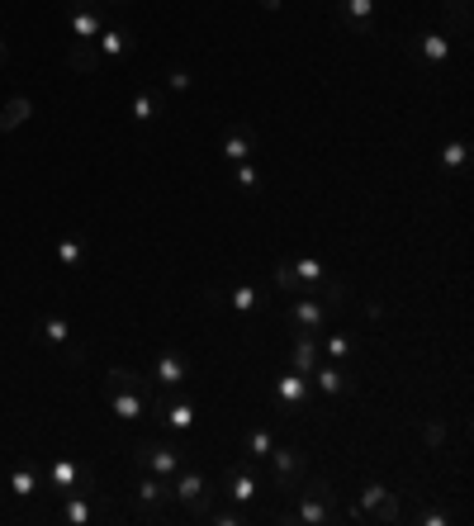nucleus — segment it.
Here are the masks:
<instances>
[{"label":"nucleus","instance_id":"obj_20","mask_svg":"<svg viewBox=\"0 0 474 526\" xmlns=\"http://www.w3.org/2000/svg\"><path fill=\"white\" fill-rule=\"evenodd\" d=\"M323 361V346H318V337L313 332H294V346H290V370H299V375H313V365Z\"/></svg>","mask_w":474,"mask_h":526},{"label":"nucleus","instance_id":"obj_5","mask_svg":"<svg viewBox=\"0 0 474 526\" xmlns=\"http://www.w3.org/2000/svg\"><path fill=\"white\" fill-rule=\"evenodd\" d=\"M356 508L365 512V522H380V526H399L403 522L399 493H389L384 484H365V489L356 493Z\"/></svg>","mask_w":474,"mask_h":526},{"label":"nucleus","instance_id":"obj_40","mask_svg":"<svg viewBox=\"0 0 474 526\" xmlns=\"http://www.w3.org/2000/svg\"><path fill=\"white\" fill-rule=\"evenodd\" d=\"M100 5H133V0H100Z\"/></svg>","mask_w":474,"mask_h":526},{"label":"nucleus","instance_id":"obj_22","mask_svg":"<svg viewBox=\"0 0 474 526\" xmlns=\"http://www.w3.org/2000/svg\"><path fill=\"white\" fill-rule=\"evenodd\" d=\"M105 384H124V389H138V394H147V399H157V384H152V375L133 370V365H110V370H105Z\"/></svg>","mask_w":474,"mask_h":526},{"label":"nucleus","instance_id":"obj_24","mask_svg":"<svg viewBox=\"0 0 474 526\" xmlns=\"http://www.w3.org/2000/svg\"><path fill=\"white\" fill-rule=\"evenodd\" d=\"M29 114H34V100H29V95H10V100H5V109H0V133L19 128Z\"/></svg>","mask_w":474,"mask_h":526},{"label":"nucleus","instance_id":"obj_6","mask_svg":"<svg viewBox=\"0 0 474 526\" xmlns=\"http://www.w3.org/2000/svg\"><path fill=\"white\" fill-rule=\"evenodd\" d=\"M133 465L143 474H157V479H171V474L185 465V451L181 446H166V441H143L133 451Z\"/></svg>","mask_w":474,"mask_h":526},{"label":"nucleus","instance_id":"obj_17","mask_svg":"<svg viewBox=\"0 0 474 526\" xmlns=\"http://www.w3.org/2000/svg\"><path fill=\"white\" fill-rule=\"evenodd\" d=\"M157 413H162L166 432H190V427H195V418H200V413H195V403L185 399V389H181V399H176V394H166Z\"/></svg>","mask_w":474,"mask_h":526},{"label":"nucleus","instance_id":"obj_32","mask_svg":"<svg viewBox=\"0 0 474 526\" xmlns=\"http://www.w3.org/2000/svg\"><path fill=\"white\" fill-rule=\"evenodd\" d=\"M223 294V290H219ZM228 304H233L237 313H256V304H261V294H256V285H233V290L223 294Z\"/></svg>","mask_w":474,"mask_h":526},{"label":"nucleus","instance_id":"obj_8","mask_svg":"<svg viewBox=\"0 0 474 526\" xmlns=\"http://www.w3.org/2000/svg\"><path fill=\"white\" fill-rule=\"evenodd\" d=\"M76 489H95V470L91 465H81L72 455H57L53 465H48V493H76Z\"/></svg>","mask_w":474,"mask_h":526},{"label":"nucleus","instance_id":"obj_30","mask_svg":"<svg viewBox=\"0 0 474 526\" xmlns=\"http://www.w3.org/2000/svg\"><path fill=\"white\" fill-rule=\"evenodd\" d=\"M57 261H62L67 271L86 266V242H81V237H62V242H57Z\"/></svg>","mask_w":474,"mask_h":526},{"label":"nucleus","instance_id":"obj_35","mask_svg":"<svg viewBox=\"0 0 474 526\" xmlns=\"http://www.w3.org/2000/svg\"><path fill=\"white\" fill-rule=\"evenodd\" d=\"M166 91L185 95V91H190V72H185V67H171V72H166Z\"/></svg>","mask_w":474,"mask_h":526},{"label":"nucleus","instance_id":"obj_4","mask_svg":"<svg viewBox=\"0 0 474 526\" xmlns=\"http://www.w3.org/2000/svg\"><path fill=\"white\" fill-rule=\"evenodd\" d=\"M332 313H337V304L318 299V294H290V327L294 332H313V337H323L328 323H332Z\"/></svg>","mask_w":474,"mask_h":526},{"label":"nucleus","instance_id":"obj_10","mask_svg":"<svg viewBox=\"0 0 474 526\" xmlns=\"http://www.w3.org/2000/svg\"><path fill=\"white\" fill-rule=\"evenodd\" d=\"M275 394H280V413H309L313 408V384L309 375H299V370H285L280 380H275Z\"/></svg>","mask_w":474,"mask_h":526},{"label":"nucleus","instance_id":"obj_38","mask_svg":"<svg viewBox=\"0 0 474 526\" xmlns=\"http://www.w3.org/2000/svg\"><path fill=\"white\" fill-rule=\"evenodd\" d=\"M5 62H10V43L0 38V67H5Z\"/></svg>","mask_w":474,"mask_h":526},{"label":"nucleus","instance_id":"obj_36","mask_svg":"<svg viewBox=\"0 0 474 526\" xmlns=\"http://www.w3.org/2000/svg\"><path fill=\"white\" fill-rule=\"evenodd\" d=\"M418 522H422V526H451V512H441V508L418 512Z\"/></svg>","mask_w":474,"mask_h":526},{"label":"nucleus","instance_id":"obj_37","mask_svg":"<svg viewBox=\"0 0 474 526\" xmlns=\"http://www.w3.org/2000/svg\"><path fill=\"white\" fill-rule=\"evenodd\" d=\"M451 10H456V34H465V24H470V0H451Z\"/></svg>","mask_w":474,"mask_h":526},{"label":"nucleus","instance_id":"obj_34","mask_svg":"<svg viewBox=\"0 0 474 526\" xmlns=\"http://www.w3.org/2000/svg\"><path fill=\"white\" fill-rule=\"evenodd\" d=\"M237 185H242L247 195H256V190H261V171H256L252 162H237Z\"/></svg>","mask_w":474,"mask_h":526},{"label":"nucleus","instance_id":"obj_19","mask_svg":"<svg viewBox=\"0 0 474 526\" xmlns=\"http://www.w3.org/2000/svg\"><path fill=\"white\" fill-rule=\"evenodd\" d=\"M219 152L228 157V162H252V157H256V133L247 124L228 128V133H223V143H219Z\"/></svg>","mask_w":474,"mask_h":526},{"label":"nucleus","instance_id":"obj_7","mask_svg":"<svg viewBox=\"0 0 474 526\" xmlns=\"http://www.w3.org/2000/svg\"><path fill=\"white\" fill-rule=\"evenodd\" d=\"M105 29V5L100 0H72L67 5V38L72 43H95Z\"/></svg>","mask_w":474,"mask_h":526},{"label":"nucleus","instance_id":"obj_9","mask_svg":"<svg viewBox=\"0 0 474 526\" xmlns=\"http://www.w3.org/2000/svg\"><path fill=\"white\" fill-rule=\"evenodd\" d=\"M152 384L162 389V394H176V389H185V380H190V361H185L176 346H162L157 356H152Z\"/></svg>","mask_w":474,"mask_h":526},{"label":"nucleus","instance_id":"obj_31","mask_svg":"<svg viewBox=\"0 0 474 526\" xmlns=\"http://www.w3.org/2000/svg\"><path fill=\"white\" fill-rule=\"evenodd\" d=\"M10 493H15V498H34V493H38V474L29 470V465H15V470H10Z\"/></svg>","mask_w":474,"mask_h":526},{"label":"nucleus","instance_id":"obj_23","mask_svg":"<svg viewBox=\"0 0 474 526\" xmlns=\"http://www.w3.org/2000/svg\"><path fill=\"white\" fill-rule=\"evenodd\" d=\"M465 162H470V143H465V138H451V143H441L437 166L446 171V176H460V171H465Z\"/></svg>","mask_w":474,"mask_h":526},{"label":"nucleus","instance_id":"obj_11","mask_svg":"<svg viewBox=\"0 0 474 526\" xmlns=\"http://www.w3.org/2000/svg\"><path fill=\"white\" fill-rule=\"evenodd\" d=\"M219 493H228V498H233V503H242V508H252L256 498H261V484H256L252 465L242 460V465H233V470H223L219 474Z\"/></svg>","mask_w":474,"mask_h":526},{"label":"nucleus","instance_id":"obj_16","mask_svg":"<svg viewBox=\"0 0 474 526\" xmlns=\"http://www.w3.org/2000/svg\"><path fill=\"white\" fill-rule=\"evenodd\" d=\"M128 48H133V34L128 29H114V24H105L100 29V38H95V53H100V67L110 62V67H119L128 57Z\"/></svg>","mask_w":474,"mask_h":526},{"label":"nucleus","instance_id":"obj_2","mask_svg":"<svg viewBox=\"0 0 474 526\" xmlns=\"http://www.w3.org/2000/svg\"><path fill=\"white\" fill-rule=\"evenodd\" d=\"M171 498H176V503H185L195 522H204V512L214 508V498H219V479L209 484V474H204V470H190V465H181V470L171 474Z\"/></svg>","mask_w":474,"mask_h":526},{"label":"nucleus","instance_id":"obj_13","mask_svg":"<svg viewBox=\"0 0 474 526\" xmlns=\"http://www.w3.org/2000/svg\"><path fill=\"white\" fill-rule=\"evenodd\" d=\"M309 384L318 389V394H323V399H342V394H351V389H356V384H351V375H347V370H342L337 361H328V365L318 361V365H313Z\"/></svg>","mask_w":474,"mask_h":526},{"label":"nucleus","instance_id":"obj_39","mask_svg":"<svg viewBox=\"0 0 474 526\" xmlns=\"http://www.w3.org/2000/svg\"><path fill=\"white\" fill-rule=\"evenodd\" d=\"M261 10H271V15H275V10H280V0H261Z\"/></svg>","mask_w":474,"mask_h":526},{"label":"nucleus","instance_id":"obj_1","mask_svg":"<svg viewBox=\"0 0 474 526\" xmlns=\"http://www.w3.org/2000/svg\"><path fill=\"white\" fill-rule=\"evenodd\" d=\"M342 498L332 489L328 479H304V489L294 493V508L280 512V522H294V526H332L342 522Z\"/></svg>","mask_w":474,"mask_h":526},{"label":"nucleus","instance_id":"obj_21","mask_svg":"<svg viewBox=\"0 0 474 526\" xmlns=\"http://www.w3.org/2000/svg\"><path fill=\"white\" fill-rule=\"evenodd\" d=\"M418 48H422L427 72H441V67H446V57H451V38L441 34V29H427V34L418 38Z\"/></svg>","mask_w":474,"mask_h":526},{"label":"nucleus","instance_id":"obj_27","mask_svg":"<svg viewBox=\"0 0 474 526\" xmlns=\"http://www.w3.org/2000/svg\"><path fill=\"white\" fill-rule=\"evenodd\" d=\"M67 67H72V72H95V67H100L95 43H67Z\"/></svg>","mask_w":474,"mask_h":526},{"label":"nucleus","instance_id":"obj_14","mask_svg":"<svg viewBox=\"0 0 474 526\" xmlns=\"http://www.w3.org/2000/svg\"><path fill=\"white\" fill-rule=\"evenodd\" d=\"M100 517V493L95 489H76L62 498V522L67 526H91Z\"/></svg>","mask_w":474,"mask_h":526},{"label":"nucleus","instance_id":"obj_26","mask_svg":"<svg viewBox=\"0 0 474 526\" xmlns=\"http://www.w3.org/2000/svg\"><path fill=\"white\" fill-rule=\"evenodd\" d=\"M133 119H138V124H157V119H162V105H157V95L147 91V86L133 91Z\"/></svg>","mask_w":474,"mask_h":526},{"label":"nucleus","instance_id":"obj_25","mask_svg":"<svg viewBox=\"0 0 474 526\" xmlns=\"http://www.w3.org/2000/svg\"><path fill=\"white\" fill-rule=\"evenodd\" d=\"M67 342H72V323H67L62 313H48V318H43V346L62 351Z\"/></svg>","mask_w":474,"mask_h":526},{"label":"nucleus","instance_id":"obj_28","mask_svg":"<svg viewBox=\"0 0 474 526\" xmlns=\"http://www.w3.org/2000/svg\"><path fill=\"white\" fill-rule=\"evenodd\" d=\"M271 451H275V436L266 432V427H252L247 441H242V455H247V460H266Z\"/></svg>","mask_w":474,"mask_h":526},{"label":"nucleus","instance_id":"obj_12","mask_svg":"<svg viewBox=\"0 0 474 526\" xmlns=\"http://www.w3.org/2000/svg\"><path fill=\"white\" fill-rule=\"evenodd\" d=\"M105 408H110L119 422H138L147 408H152V399L138 394V389H124V384H105Z\"/></svg>","mask_w":474,"mask_h":526},{"label":"nucleus","instance_id":"obj_33","mask_svg":"<svg viewBox=\"0 0 474 526\" xmlns=\"http://www.w3.org/2000/svg\"><path fill=\"white\" fill-rule=\"evenodd\" d=\"M204 522H214V526H242V522H247V512H233V508H209V512H204Z\"/></svg>","mask_w":474,"mask_h":526},{"label":"nucleus","instance_id":"obj_18","mask_svg":"<svg viewBox=\"0 0 474 526\" xmlns=\"http://www.w3.org/2000/svg\"><path fill=\"white\" fill-rule=\"evenodd\" d=\"M162 503H171V479L143 474V479H138V512H143V517H157Z\"/></svg>","mask_w":474,"mask_h":526},{"label":"nucleus","instance_id":"obj_3","mask_svg":"<svg viewBox=\"0 0 474 526\" xmlns=\"http://www.w3.org/2000/svg\"><path fill=\"white\" fill-rule=\"evenodd\" d=\"M266 460H271V484L285 493V498H294V493L304 489V479H309V455H304V446L285 441V446H275Z\"/></svg>","mask_w":474,"mask_h":526},{"label":"nucleus","instance_id":"obj_15","mask_svg":"<svg viewBox=\"0 0 474 526\" xmlns=\"http://www.w3.org/2000/svg\"><path fill=\"white\" fill-rule=\"evenodd\" d=\"M337 15L347 24L351 38H370V24H375V0H337Z\"/></svg>","mask_w":474,"mask_h":526},{"label":"nucleus","instance_id":"obj_29","mask_svg":"<svg viewBox=\"0 0 474 526\" xmlns=\"http://www.w3.org/2000/svg\"><path fill=\"white\" fill-rule=\"evenodd\" d=\"M318 346H323V356H328V361H347L351 351H356V342H351L347 332H323V337H318Z\"/></svg>","mask_w":474,"mask_h":526}]
</instances>
